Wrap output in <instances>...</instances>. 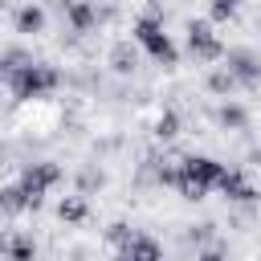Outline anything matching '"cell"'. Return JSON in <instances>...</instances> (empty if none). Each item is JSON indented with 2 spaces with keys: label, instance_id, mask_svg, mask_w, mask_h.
Returning <instances> with one entry per match:
<instances>
[{
  "label": "cell",
  "instance_id": "ac0fdd59",
  "mask_svg": "<svg viewBox=\"0 0 261 261\" xmlns=\"http://www.w3.org/2000/svg\"><path fill=\"white\" fill-rule=\"evenodd\" d=\"M188 241H192V245H200V249H208V245L216 241V224H212V220L192 224V228H188Z\"/></svg>",
  "mask_w": 261,
  "mask_h": 261
},
{
  "label": "cell",
  "instance_id": "e0dca14e",
  "mask_svg": "<svg viewBox=\"0 0 261 261\" xmlns=\"http://www.w3.org/2000/svg\"><path fill=\"white\" fill-rule=\"evenodd\" d=\"M102 184H106V175L98 171V167H82V175H77V196H94V192H102Z\"/></svg>",
  "mask_w": 261,
  "mask_h": 261
},
{
  "label": "cell",
  "instance_id": "7c38bea8",
  "mask_svg": "<svg viewBox=\"0 0 261 261\" xmlns=\"http://www.w3.org/2000/svg\"><path fill=\"white\" fill-rule=\"evenodd\" d=\"M122 253H126L130 261H163V245H159L155 237H147V232H135Z\"/></svg>",
  "mask_w": 261,
  "mask_h": 261
},
{
  "label": "cell",
  "instance_id": "8992f818",
  "mask_svg": "<svg viewBox=\"0 0 261 261\" xmlns=\"http://www.w3.org/2000/svg\"><path fill=\"white\" fill-rule=\"evenodd\" d=\"M245 90H253L257 82H261V57L253 53V49H224V61H220Z\"/></svg>",
  "mask_w": 261,
  "mask_h": 261
},
{
  "label": "cell",
  "instance_id": "ffe728a7",
  "mask_svg": "<svg viewBox=\"0 0 261 261\" xmlns=\"http://www.w3.org/2000/svg\"><path fill=\"white\" fill-rule=\"evenodd\" d=\"M196 261H228V253H224V241H212L208 249H200V253H196Z\"/></svg>",
  "mask_w": 261,
  "mask_h": 261
},
{
  "label": "cell",
  "instance_id": "6da1fadb",
  "mask_svg": "<svg viewBox=\"0 0 261 261\" xmlns=\"http://www.w3.org/2000/svg\"><path fill=\"white\" fill-rule=\"evenodd\" d=\"M0 86L16 98V106H20V102H37V98H49V94L61 86V69H57V65H49V61H33L29 69H20V73L4 77Z\"/></svg>",
  "mask_w": 261,
  "mask_h": 261
},
{
  "label": "cell",
  "instance_id": "277c9868",
  "mask_svg": "<svg viewBox=\"0 0 261 261\" xmlns=\"http://www.w3.org/2000/svg\"><path fill=\"white\" fill-rule=\"evenodd\" d=\"M224 41L216 37V24L208 20V16H192L188 20V53L196 57V65H216V61H224Z\"/></svg>",
  "mask_w": 261,
  "mask_h": 261
},
{
  "label": "cell",
  "instance_id": "2e32d148",
  "mask_svg": "<svg viewBox=\"0 0 261 261\" xmlns=\"http://www.w3.org/2000/svg\"><path fill=\"white\" fill-rule=\"evenodd\" d=\"M130 237H135V232H130V224H122V220L106 224V232H102V241H106V245H110L114 253H122V249L130 245Z\"/></svg>",
  "mask_w": 261,
  "mask_h": 261
},
{
  "label": "cell",
  "instance_id": "52a82bcc",
  "mask_svg": "<svg viewBox=\"0 0 261 261\" xmlns=\"http://www.w3.org/2000/svg\"><path fill=\"white\" fill-rule=\"evenodd\" d=\"M57 8H61V16H65V24H69L73 37H86V33L98 29V4H90V0H65Z\"/></svg>",
  "mask_w": 261,
  "mask_h": 261
},
{
  "label": "cell",
  "instance_id": "8fae6325",
  "mask_svg": "<svg viewBox=\"0 0 261 261\" xmlns=\"http://www.w3.org/2000/svg\"><path fill=\"white\" fill-rule=\"evenodd\" d=\"M204 90H208V94H216V98H228V102H232V94L241 90V82H237L224 65H212V69L204 73Z\"/></svg>",
  "mask_w": 261,
  "mask_h": 261
},
{
  "label": "cell",
  "instance_id": "5b68a950",
  "mask_svg": "<svg viewBox=\"0 0 261 261\" xmlns=\"http://www.w3.org/2000/svg\"><path fill=\"white\" fill-rule=\"evenodd\" d=\"M130 41L139 45V49H147L163 69H171V65H179V49H175V41L163 33V24H147V20H135V33H130Z\"/></svg>",
  "mask_w": 261,
  "mask_h": 261
},
{
  "label": "cell",
  "instance_id": "9a60e30c",
  "mask_svg": "<svg viewBox=\"0 0 261 261\" xmlns=\"http://www.w3.org/2000/svg\"><path fill=\"white\" fill-rule=\"evenodd\" d=\"M151 135H155L159 143H171V139L179 135V114H175V110H159L155 122H151Z\"/></svg>",
  "mask_w": 261,
  "mask_h": 261
},
{
  "label": "cell",
  "instance_id": "9c48e42d",
  "mask_svg": "<svg viewBox=\"0 0 261 261\" xmlns=\"http://www.w3.org/2000/svg\"><path fill=\"white\" fill-rule=\"evenodd\" d=\"M12 24H16V33H24V37H37V33H45V24H49V12H45V4H20V8L12 12Z\"/></svg>",
  "mask_w": 261,
  "mask_h": 261
},
{
  "label": "cell",
  "instance_id": "5bb4252c",
  "mask_svg": "<svg viewBox=\"0 0 261 261\" xmlns=\"http://www.w3.org/2000/svg\"><path fill=\"white\" fill-rule=\"evenodd\" d=\"M20 212H29L20 184H0V216H20Z\"/></svg>",
  "mask_w": 261,
  "mask_h": 261
},
{
  "label": "cell",
  "instance_id": "30bf717a",
  "mask_svg": "<svg viewBox=\"0 0 261 261\" xmlns=\"http://www.w3.org/2000/svg\"><path fill=\"white\" fill-rule=\"evenodd\" d=\"M57 220L69 224V228L86 224V220H90V200L77 196V192H73V196H61V200H57Z\"/></svg>",
  "mask_w": 261,
  "mask_h": 261
},
{
  "label": "cell",
  "instance_id": "4fadbf2b",
  "mask_svg": "<svg viewBox=\"0 0 261 261\" xmlns=\"http://www.w3.org/2000/svg\"><path fill=\"white\" fill-rule=\"evenodd\" d=\"M212 118H216L220 130H245V126H249V110H245L241 102H220Z\"/></svg>",
  "mask_w": 261,
  "mask_h": 261
},
{
  "label": "cell",
  "instance_id": "3957f363",
  "mask_svg": "<svg viewBox=\"0 0 261 261\" xmlns=\"http://www.w3.org/2000/svg\"><path fill=\"white\" fill-rule=\"evenodd\" d=\"M65 179V171H61V163H53V159H37V163H24L20 167V192H24V200H29V212H37L41 204H45V192L49 188H57Z\"/></svg>",
  "mask_w": 261,
  "mask_h": 261
},
{
  "label": "cell",
  "instance_id": "7a4b0ae2",
  "mask_svg": "<svg viewBox=\"0 0 261 261\" xmlns=\"http://www.w3.org/2000/svg\"><path fill=\"white\" fill-rule=\"evenodd\" d=\"M16 122H20V130H29L33 139H49V135L65 122V106H61L57 98L20 102V106H16Z\"/></svg>",
  "mask_w": 261,
  "mask_h": 261
},
{
  "label": "cell",
  "instance_id": "7402d4cb",
  "mask_svg": "<svg viewBox=\"0 0 261 261\" xmlns=\"http://www.w3.org/2000/svg\"><path fill=\"white\" fill-rule=\"evenodd\" d=\"M114 261H130V257H126V253H114Z\"/></svg>",
  "mask_w": 261,
  "mask_h": 261
},
{
  "label": "cell",
  "instance_id": "ba28073f",
  "mask_svg": "<svg viewBox=\"0 0 261 261\" xmlns=\"http://www.w3.org/2000/svg\"><path fill=\"white\" fill-rule=\"evenodd\" d=\"M139 61H143V49H139L130 37H118V41H110V49H106V65H110L118 77H130V73L139 69Z\"/></svg>",
  "mask_w": 261,
  "mask_h": 261
},
{
  "label": "cell",
  "instance_id": "44dd1931",
  "mask_svg": "<svg viewBox=\"0 0 261 261\" xmlns=\"http://www.w3.org/2000/svg\"><path fill=\"white\" fill-rule=\"evenodd\" d=\"M4 12H8V0H0V16H4Z\"/></svg>",
  "mask_w": 261,
  "mask_h": 261
},
{
  "label": "cell",
  "instance_id": "d6986e66",
  "mask_svg": "<svg viewBox=\"0 0 261 261\" xmlns=\"http://www.w3.org/2000/svg\"><path fill=\"white\" fill-rule=\"evenodd\" d=\"M232 16H237V4H232V0H212V4H208V20H212V24H224V20H232Z\"/></svg>",
  "mask_w": 261,
  "mask_h": 261
}]
</instances>
